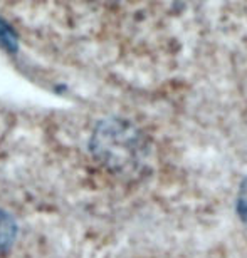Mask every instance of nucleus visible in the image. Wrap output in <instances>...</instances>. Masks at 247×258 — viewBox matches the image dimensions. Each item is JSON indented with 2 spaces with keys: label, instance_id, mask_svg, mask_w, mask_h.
<instances>
[{
  "label": "nucleus",
  "instance_id": "obj_1",
  "mask_svg": "<svg viewBox=\"0 0 247 258\" xmlns=\"http://www.w3.org/2000/svg\"><path fill=\"white\" fill-rule=\"evenodd\" d=\"M91 156L118 176H138L150 161V141L133 122L108 117L94 126L89 138Z\"/></svg>",
  "mask_w": 247,
  "mask_h": 258
},
{
  "label": "nucleus",
  "instance_id": "obj_2",
  "mask_svg": "<svg viewBox=\"0 0 247 258\" xmlns=\"http://www.w3.org/2000/svg\"><path fill=\"white\" fill-rule=\"evenodd\" d=\"M19 235V225L9 211L0 208V255L12 248Z\"/></svg>",
  "mask_w": 247,
  "mask_h": 258
},
{
  "label": "nucleus",
  "instance_id": "obj_3",
  "mask_svg": "<svg viewBox=\"0 0 247 258\" xmlns=\"http://www.w3.org/2000/svg\"><path fill=\"white\" fill-rule=\"evenodd\" d=\"M0 45H4L10 52L17 50V34L4 19H0Z\"/></svg>",
  "mask_w": 247,
  "mask_h": 258
},
{
  "label": "nucleus",
  "instance_id": "obj_4",
  "mask_svg": "<svg viewBox=\"0 0 247 258\" xmlns=\"http://www.w3.org/2000/svg\"><path fill=\"white\" fill-rule=\"evenodd\" d=\"M235 211L240 221L247 226V178L242 179L237 191V200H235Z\"/></svg>",
  "mask_w": 247,
  "mask_h": 258
}]
</instances>
